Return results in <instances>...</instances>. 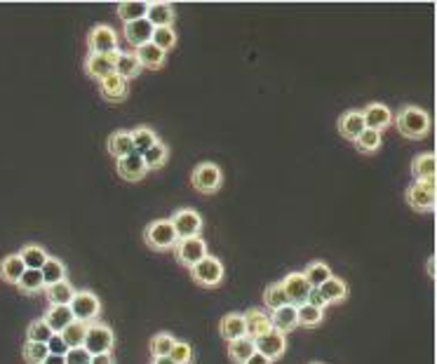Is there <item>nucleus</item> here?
I'll list each match as a JSON object with an SVG mask.
<instances>
[{
  "label": "nucleus",
  "instance_id": "f257e3e1",
  "mask_svg": "<svg viewBox=\"0 0 437 364\" xmlns=\"http://www.w3.org/2000/svg\"><path fill=\"white\" fill-rule=\"evenodd\" d=\"M393 123L397 127V132L404 139H411V142H421V139H426L430 134V116L421 106H411V104L402 106L393 116Z\"/></svg>",
  "mask_w": 437,
  "mask_h": 364
},
{
  "label": "nucleus",
  "instance_id": "f03ea898",
  "mask_svg": "<svg viewBox=\"0 0 437 364\" xmlns=\"http://www.w3.org/2000/svg\"><path fill=\"white\" fill-rule=\"evenodd\" d=\"M144 242L156 252H170L177 247V233L170 219H156L144 228Z\"/></svg>",
  "mask_w": 437,
  "mask_h": 364
},
{
  "label": "nucleus",
  "instance_id": "7ed1b4c3",
  "mask_svg": "<svg viewBox=\"0 0 437 364\" xmlns=\"http://www.w3.org/2000/svg\"><path fill=\"white\" fill-rule=\"evenodd\" d=\"M191 183L193 188L198 190V193L202 195H214L218 188H221L223 183V174H221V167H218L216 162H200L195 165L191 172Z\"/></svg>",
  "mask_w": 437,
  "mask_h": 364
},
{
  "label": "nucleus",
  "instance_id": "20e7f679",
  "mask_svg": "<svg viewBox=\"0 0 437 364\" xmlns=\"http://www.w3.org/2000/svg\"><path fill=\"white\" fill-rule=\"evenodd\" d=\"M188 271H191V278L195 280V285L207 287V289L218 287L223 282V278H226V268H223L221 259L212 257V254H207L202 261H198V264L188 268Z\"/></svg>",
  "mask_w": 437,
  "mask_h": 364
},
{
  "label": "nucleus",
  "instance_id": "39448f33",
  "mask_svg": "<svg viewBox=\"0 0 437 364\" xmlns=\"http://www.w3.org/2000/svg\"><path fill=\"white\" fill-rule=\"evenodd\" d=\"M113 346H115V334L108 324L99 320L87 324V334H85V341H82V348H85L89 355L113 353Z\"/></svg>",
  "mask_w": 437,
  "mask_h": 364
},
{
  "label": "nucleus",
  "instance_id": "423d86ee",
  "mask_svg": "<svg viewBox=\"0 0 437 364\" xmlns=\"http://www.w3.org/2000/svg\"><path fill=\"white\" fill-rule=\"evenodd\" d=\"M68 308L71 312H73V317L78 322H85V324H92L99 320V315H101V301H99V296H96L94 291H89V289H75V296H73V301L68 303Z\"/></svg>",
  "mask_w": 437,
  "mask_h": 364
},
{
  "label": "nucleus",
  "instance_id": "0eeeda50",
  "mask_svg": "<svg viewBox=\"0 0 437 364\" xmlns=\"http://www.w3.org/2000/svg\"><path fill=\"white\" fill-rule=\"evenodd\" d=\"M172 228L177 233V240H188V238H200L202 235V216L195 209H177L170 216Z\"/></svg>",
  "mask_w": 437,
  "mask_h": 364
},
{
  "label": "nucleus",
  "instance_id": "6e6552de",
  "mask_svg": "<svg viewBox=\"0 0 437 364\" xmlns=\"http://www.w3.org/2000/svg\"><path fill=\"white\" fill-rule=\"evenodd\" d=\"M404 200L416 212H435V181H414L404 193Z\"/></svg>",
  "mask_w": 437,
  "mask_h": 364
},
{
  "label": "nucleus",
  "instance_id": "1a4fd4ad",
  "mask_svg": "<svg viewBox=\"0 0 437 364\" xmlns=\"http://www.w3.org/2000/svg\"><path fill=\"white\" fill-rule=\"evenodd\" d=\"M175 252V259L182 264L184 268H193L198 264V261H202L205 257H207V242L200 238H188V240H179L177 247L172 249Z\"/></svg>",
  "mask_w": 437,
  "mask_h": 364
},
{
  "label": "nucleus",
  "instance_id": "9d476101",
  "mask_svg": "<svg viewBox=\"0 0 437 364\" xmlns=\"http://www.w3.org/2000/svg\"><path fill=\"white\" fill-rule=\"evenodd\" d=\"M87 47H89V54L113 52V50H118V33H115V29H111L108 24H96L87 33Z\"/></svg>",
  "mask_w": 437,
  "mask_h": 364
},
{
  "label": "nucleus",
  "instance_id": "9b49d317",
  "mask_svg": "<svg viewBox=\"0 0 437 364\" xmlns=\"http://www.w3.org/2000/svg\"><path fill=\"white\" fill-rule=\"evenodd\" d=\"M362 120H364V130H374V132H383L393 125V111L388 106L381 104V101H371L362 108Z\"/></svg>",
  "mask_w": 437,
  "mask_h": 364
},
{
  "label": "nucleus",
  "instance_id": "f8f14e48",
  "mask_svg": "<svg viewBox=\"0 0 437 364\" xmlns=\"http://www.w3.org/2000/svg\"><path fill=\"white\" fill-rule=\"evenodd\" d=\"M118 54H120V47L113 50V52H106V54H87L85 73L89 75V78H94L96 82L104 80L106 75L115 73V61H118Z\"/></svg>",
  "mask_w": 437,
  "mask_h": 364
},
{
  "label": "nucleus",
  "instance_id": "ddd939ff",
  "mask_svg": "<svg viewBox=\"0 0 437 364\" xmlns=\"http://www.w3.org/2000/svg\"><path fill=\"white\" fill-rule=\"evenodd\" d=\"M280 287H282V291H285L287 301L292 305L306 303L308 294H311V289H313V287L308 285V280L304 278V273H289V275L280 280Z\"/></svg>",
  "mask_w": 437,
  "mask_h": 364
},
{
  "label": "nucleus",
  "instance_id": "4468645a",
  "mask_svg": "<svg viewBox=\"0 0 437 364\" xmlns=\"http://www.w3.org/2000/svg\"><path fill=\"white\" fill-rule=\"evenodd\" d=\"M254 348H256V353H261L263 357H268L271 362H275V360H280V357L285 355V350H287V336L282 334V331H278V329H271L266 336L256 338Z\"/></svg>",
  "mask_w": 437,
  "mask_h": 364
},
{
  "label": "nucleus",
  "instance_id": "2eb2a0df",
  "mask_svg": "<svg viewBox=\"0 0 437 364\" xmlns=\"http://www.w3.org/2000/svg\"><path fill=\"white\" fill-rule=\"evenodd\" d=\"M242 317H245V334L252 338V341L266 336L268 331L273 329L271 312L263 308H249L247 312H242Z\"/></svg>",
  "mask_w": 437,
  "mask_h": 364
},
{
  "label": "nucleus",
  "instance_id": "dca6fc26",
  "mask_svg": "<svg viewBox=\"0 0 437 364\" xmlns=\"http://www.w3.org/2000/svg\"><path fill=\"white\" fill-rule=\"evenodd\" d=\"M99 92H101V97L106 101H111V104H120V101H125L130 97V82L125 78H120L118 73H111V75H106L104 80H99Z\"/></svg>",
  "mask_w": 437,
  "mask_h": 364
},
{
  "label": "nucleus",
  "instance_id": "f3484780",
  "mask_svg": "<svg viewBox=\"0 0 437 364\" xmlns=\"http://www.w3.org/2000/svg\"><path fill=\"white\" fill-rule=\"evenodd\" d=\"M118 174L120 179H125V181H141L146 174H149V169H146L144 165V158L139 156V153H130V156L120 158L118 160Z\"/></svg>",
  "mask_w": 437,
  "mask_h": 364
},
{
  "label": "nucleus",
  "instance_id": "a211bd4d",
  "mask_svg": "<svg viewBox=\"0 0 437 364\" xmlns=\"http://www.w3.org/2000/svg\"><path fill=\"white\" fill-rule=\"evenodd\" d=\"M146 22H149L153 29L172 26V24H175V5L165 3V0H156V3H149Z\"/></svg>",
  "mask_w": 437,
  "mask_h": 364
},
{
  "label": "nucleus",
  "instance_id": "6ab92c4d",
  "mask_svg": "<svg viewBox=\"0 0 437 364\" xmlns=\"http://www.w3.org/2000/svg\"><path fill=\"white\" fill-rule=\"evenodd\" d=\"M123 36L125 40L130 43V47H141V45L151 43V36H153V26L146 19H139V22H130V24H123Z\"/></svg>",
  "mask_w": 437,
  "mask_h": 364
},
{
  "label": "nucleus",
  "instance_id": "aec40b11",
  "mask_svg": "<svg viewBox=\"0 0 437 364\" xmlns=\"http://www.w3.org/2000/svg\"><path fill=\"white\" fill-rule=\"evenodd\" d=\"M43 320L50 329H52V334H61V331L66 329L75 317H73V312H71L68 305H47Z\"/></svg>",
  "mask_w": 437,
  "mask_h": 364
},
{
  "label": "nucleus",
  "instance_id": "412c9836",
  "mask_svg": "<svg viewBox=\"0 0 437 364\" xmlns=\"http://www.w3.org/2000/svg\"><path fill=\"white\" fill-rule=\"evenodd\" d=\"M218 334L223 336V341H235V338H242L247 336L245 334V317H242V312H228V315L221 317V322H218Z\"/></svg>",
  "mask_w": 437,
  "mask_h": 364
},
{
  "label": "nucleus",
  "instance_id": "4be33fe9",
  "mask_svg": "<svg viewBox=\"0 0 437 364\" xmlns=\"http://www.w3.org/2000/svg\"><path fill=\"white\" fill-rule=\"evenodd\" d=\"M318 289H320V294H323V298L327 301V305L343 303L346 298H348V282L341 280V278H336V275H332L325 285H320Z\"/></svg>",
  "mask_w": 437,
  "mask_h": 364
},
{
  "label": "nucleus",
  "instance_id": "5701e85b",
  "mask_svg": "<svg viewBox=\"0 0 437 364\" xmlns=\"http://www.w3.org/2000/svg\"><path fill=\"white\" fill-rule=\"evenodd\" d=\"M435 153H419L411 160V174H414L416 181H435Z\"/></svg>",
  "mask_w": 437,
  "mask_h": 364
},
{
  "label": "nucleus",
  "instance_id": "b1692460",
  "mask_svg": "<svg viewBox=\"0 0 437 364\" xmlns=\"http://www.w3.org/2000/svg\"><path fill=\"white\" fill-rule=\"evenodd\" d=\"M134 54H137L141 68H151V71H158V68H163L165 66V59H167V54L163 52V50H158L153 43L141 45V47L134 50Z\"/></svg>",
  "mask_w": 437,
  "mask_h": 364
},
{
  "label": "nucleus",
  "instance_id": "393cba45",
  "mask_svg": "<svg viewBox=\"0 0 437 364\" xmlns=\"http://www.w3.org/2000/svg\"><path fill=\"white\" fill-rule=\"evenodd\" d=\"M364 130V120L360 111H346L341 118H339V134L348 142H355V139L362 134Z\"/></svg>",
  "mask_w": 437,
  "mask_h": 364
},
{
  "label": "nucleus",
  "instance_id": "a878e982",
  "mask_svg": "<svg viewBox=\"0 0 437 364\" xmlns=\"http://www.w3.org/2000/svg\"><path fill=\"white\" fill-rule=\"evenodd\" d=\"M271 322H273V329H278V331H282V334L287 336L289 331H294L299 327V322H297V305L287 303V305H282V308L273 310L271 312Z\"/></svg>",
  "mask_w": 437,
  "mask_h": 364
},
{
  "label": "nucleus",
  "instance_id": "bb28decb",
  "mask_svg": "<svg viewBox=\"0 0 437 364\" xmlns=\"http://www.w3.org/2000/svg\"><path fill=\"white\" fill-rule=\"evenodd\" d=\"M115 73L120 78H125L127 82L141 73V63L137 59V54H134V50H120L118 61H115Z\"/></svg>",
  "mask_w": 437,
  "mask_h": 364
},
{
  "label": "nucleus",
  "instance_id": "cd10ccee",
  "mask_svg": "<svg viewBox=\"0 0 437 364\" xmlns=\"http://www.w3.org/2000/svg\"><path fill=\"white\" fill-rule=\"evenodd\" d=\"M45 296H47L50 305H68L73 301L75 289L68 280H61V282H57L52 287H45Z\"/></svg>",
  "mask_w": 437,
  "mask_h": 364
},
{
  "label": "nucleus",
  "instance_id": "c85d7f7f",
  "mask_svg": "<svg viewBox=\"0 0 437 364\" xmlns=\"http://www.w3.org/2000/svg\"><path fill=\"white\" fill-rule=\"evenodd\" d=\"M17 257L22 259L24 268H29V271H40V268L45 266V261L50 259V254L38 245H24L17 252Z\"/></svg>",
  "mask_w": 437,
  "mask_h": 364
},
{
  "label": "nucleus",
  "instance_id": "c756f323",
  "mask_svg": "<svg viewBox=\"0 0 437 364\" xmlns=\"http://www.w3.org/2000/svg\"><path fill=\"white\" fill-rule=\"evenodd\" d=\"M115 12H118V17L123 19V24L139 22V19H146L149 3H146V0H125V3H118Z\"/></svg>",
  "mask_w": 437,
  "mask_h": 364
},
{
  "label": "nucleus",
  "instance_id": "7c9ffc66",
  "mask_svg": "<svg viewBox=\"0 0 437 364\" xmlns=\"http://www.w3.org/2000/svg\"><path fill=\"white\" fill-rule=\"evenodd\" d=\"M108 153L115 158V160H120V158L130 156V153H134V146H132V137L127 130H118L113 132L111 137H108Z\"/></svg>",
  "mask_w": 437,
  "mask_h": 364
},
{
  "label": "nucleus",
  "instance_id": "2f4dec72",
  "mask_svg": "<svg viewBox=\"0 0 437 364\" xmlns=\"http://www.w3.org/2000/svg\"><path fill=\"white\" fill-rule=\"evenodd\" d=\"M130 137H132V146H134V153H139V156H144L146 151L151 149V146H156L160 139H158V134L151 130L149 125H139V127H134V130L130 132Z\"/></svg>",
  "mask_w": 437,
  "mask_h": 364
},
{
  "label": "nucleus",
  "instance_id": "473e14b6",
  "mask_svg": "<svg viewBox=\"0 0 437 364\" xmlns=\"http://www.w3.org/2000/svg\"><path fill=\"white\" fill-rule=\"evenodd\" d=\"M254 353H256V348H254V341L249 336L228 341V357H230V362L233 364H245Z\"/></svg>",
  "mask_w": 437,
  "mask_h": 364
},
{
  "label": "nucleus",
  "instance_id": "72a5a7b5",
  "mask_svg": "<svg viewBox=\"0 0 437 364\" xmlns=\"http://www.w3.org/2000/svg\"><path fill=\"white\" fill-rule=\"evenodd\" d=\"M24 264L22 259L17 257V254H8L3 261H0V280H5L8 285H17L19 278L24 275Z\"/></svg>",
  "mask_w": 437,
  "mask_h": 364
},
{
  "label": "nucleus",
  "instance_id": "f704fd0d",
  "mask_svg": "<svg viewBox=\"0 0 437 364\" xmlns=\"http://www.w3.org/2000/svg\"><path fill=\"white\" fill-rule=\"evenodd\" d=\"M40 275H43L45 287H52L57 282H61V280H66V264L57 257H50L45 261V266L40 268Z\"/></svg>",
  "mask_w": 437,
  "mask_h": 364
},
{
  "label": "nucleus",
  "instance_id": "c9c22d12",
  "mask_svg": "<svg viewBox=\"0 0 437 364\" xmlns=\"http://www.w3.org/2000/svg\"><path fill=\"white\" fill-rule=\"evenodd\" d=\"M304 278L308 280V285L313 287V289H318L320 285H325L327 280L332 278V268L325 264V261H311L306 268H304Z\"/></svg>",
  "mask_w": 437,
  "mask_h": 364
},
{
  "label": "nucleus",
  "instance_id": "e433bc0d",
  "mask_svg": "<svg viewBox=\"0 0 437 364\" xmlns=\"http://www.w3.org/2000/svg\"><path fill=\"white\" fill-rule=\"evenodd\" d=\"M323 317H325V310L313 308V305H308V303L297 305V322H299V327L315 329V327H320V324H323Z\"/></svg>",
  "mask_w": 437,
  "mask_h": 364
},
{
  "label": "nucleus",
  "instance_id": "4c0bfd02",
  "mask_svg": "<svg viewBox=\"0 0 437 364\" xmlns=\"http://www.w3.org/2000/svg\"><path fill=\"white\" fill-rule=\"evenodd\" d=\"M19 291L22 294H29V296H34V294H40L45 291V282H43V275H40V271H24V275L19 278Z\"/></svg>",
  "mask_w": 437,
  "mask_h": 364
},
{
  "label": "nucleus",
  "instance_id": "58836bf2",
  "mask_svg": "<svg viewBox=\"0 0 437 364\" xmlns=\"http://www.w3.org/2000/svg\"><path fill=\"white\" fill-rule=\"evenodd\" d=\"M85 334H87V324L73 320L66 329L61 331V338H64V343H66L68 350H71V348H80L82 346V341H85Z\"/></svg>",
  "mask_w": 437,
  "mask_h": 364
},
{
  "label": "nucleus",
  "instance_id": "ea45409f",
  "mask_svg": "<svg viewBox=\"0 0 437 364\" xmlns=\"http://www.w3.org/2000/svg\"><path fill=\"white\" fill-rule=\"evenodd\" d=\"M141 158H144L146 169H160L167 162V158H170V149H167L163 142H158L156 146H151V149L146 151Z\"/></svg>",
  "mask_w": 437,
  "mask_h": 364
},
{
  "label": "nucleus",
  "instance_id": "a19ab883",
  "mask_svg": "<svg viewBox=\"0 0 437 364\" xmlns=\"http://www.w3.org/2000/svg\"><path fill=\"white\" fill-rule=\"evenodd\" d=\"M287 296H285V291H282V287L280 282H271V285H266V289H263V305H266L268 310H278L282 308V305H287Z\"/></svg>",
  "mask_w": 437,
  "mask_h": 364
},
{
  "label": "nucleus",
  "instance_id": "79ce46f5",
  "mask_svg": "<svg viewBox=\"0 0 437 364\" xmlns=\"http://www.w3.org/2000/svg\"><path fill=\"white\" fill-rule=\"evenodd\" d=\"M355 149L360 153H376L378 149H381L383 139H381V132H374V130H362V134L355 139Z\"/></svg>",
  "mask_w": 437,
  "mask_h": 364
},
{
  "label": "nucleus",
  "instance_id": "37998d69",
  "mask_svg": "<svg viewBox=\"0 0 437 364\" xmlns=\"http://www.w3.org/2000/svg\"><path fill=\"white\" fill-rule=\"evenodd\" d=\"M151 43L156 45L158 50H163L167 54L170 50H175L177 45V31L172 26H165V29H153V36H151Z\"/></svg>",
  "mask_w": 437,
  "mask_h": 364
},
{
  "label": "nucleus",
  "instance_id": "c03bdc74",
  "mask_svg": "<svg viewBox=\"0 0 437 364\" xmlns=\"http://www.w3.org/2000/svg\"><path fill=\"white\" fill-rule=\"evenodd\" d=\"M175 343H177V338L172 336L170 331H160V334H156L151 338V355L153 357H167Z\"/></svg>",
  "mask_w": 437,
  "mask_h": 364
},
{
  "label": "nucleus",
  "instance_id": "a18cd8bd",
  "mask_svg": "<svg viewBox=\"0 0 437 364\" xmlns=\"http://www.w3.org/2000/svg\"><path fill=\"white\" fill-rule=\"evenodd\" d=\"M50 338H52V329L45 324L43 317H38V320H34L29 324V329H27V341L31 343H47Z\"/></svg>",
  "mask_w": 437,
  "mask_h": 364
},
{
  "label": "nucleus",
  "instance_id": "49530a36",
  "mask_svg": "<svg viewBox=\"0 0 437 364\" xmlns=\"http://www.w3.org/2000/svg\"><path fill=\"white\" fill-rule=\"evenodd\" d=\"M47 346L45 343H31L27 341L22 346V357H24V362L27 364H43V360L47 357Z\"/></svg>",
  "mask_w": 437,
  "mask_h": 364
},
{
  "label": "nucleus",
  "instance_id": "de8ad7c7",
  "mask_svg": "<svg viewBox=\"0 0 437 364\" xmlns=\"http://www.w3.org/2000/svg\"><path fill=\"white\" fill-rule=\"evenodd\" d=\"M167 357L172 360V364H193V348L186 341H177Z\"/></svg>",
  "mask_w": 437,
  "mask_h": 364
},
{
  "label": "nucleus",
  "instance_id": "09e8293b",
  "mask_svg": "<svg viewBox=\"0 0 437 364\" xmlns=\"http://www.w3.org/2000/svg\"><path fill=\"white\" fill-rule=\"evenodd\" d=\"M64 362L66 364H89L92 362V355L87 353L85 348H71L66 355H64Z\"/></svg>",
  "mask_w": 437,
  "mask_h": 364
},
{
  "label": "nucleus",
  "instance_id": "8fccbe9b",
  "mask_svg": "<svg viewBox=\"0 0 437 364\" xmlns=\"http://www.w3.org/2000/svg\"><path fill=\"white\" fill-rule=\"evenodd\" d=\"M45 346H47V353L50 355H66L68 353V346L64 343L61 334H52V338H50V341L45 343Z\"/></svg>",
  "mask_w": 437,
  "mask_h": 364
},
{
  "label": "nucleus",
  "instance_id": "3c124183",
  "mask_svg": "<svg viewBox=\"0 0 437 364\" xmlns=\"http://www.w3.org/2000/svg\"><path fill=\"white\" fill-rule=\"evenodd\" d=\"M306 303H308V305H313V308H320V310H325V308H327V301L323 298V294H320V289H311V294H308V298H306Z\"/></svg>",
  "mask_w": 437,
  "mask_h": 364
},
{
  "label": "nucleus",
  "instance_id": "603ef678",
  "mask_svg": "<svg viewBox=\"0 0 437 364\" xmlns=\"http://www.w3.org/2000/svg\"><path fill=\"white\" fill-rule=\"evenodd\" d=\"M89 364H115L113 353H101V355H92V362Z\"/></svg>",
  "mask_w": 437,
  "mask_h": 364
},
{
  "label": "nucleus",
  "instance_id": "864d4df0",
  "mask_svg": "<svg viewBox=\"0 0 437 364\" xmlns=\"http://www.w3.org/2000/svg\"><path fill=\"white\" fill-rule=\"evenodd\" d=\"M245 364H273V362L268 360V357H263L261 353H254V355L249 357V360L245 362Z\"/></svg>",
  "mask_w": 437,
  "mask_h": 364
},
{
  "label": "nucleus",
  "instance_id": "5fc2aeb1",
  "mask_svg": "<svg viewBox=\"0 0 437 364\" xmlns=\"http://www.w3.org/2000/svg\"><path fill=\"white\" fill-rule=\"evenodd\" d=\"M43 364H66V362H64V355H47Z\"/></svg>",
  "mask_w": 437,
  "mask_h": 364
},
{
  "label": "nucleus",
  "instance_id": "6e6d98bb",
  "mask_svg": "<svg viewBox=\"0 0 437 364\" xmlns=\"http://www.w3.org/2000/svg\"><path fill=\"white\" fill-rule=\"evenodd\" d=\"M426 268H428V275L435 280V257H430L428 259V264H426Z\"/></svg>",
  "mask_w": 437,
  "mask_h": 364
},
{
  "label": "nucleus",
  "instance_id": "4d7b16f0",
  "mask_svg": "<svg viewBox=\"0 0 437 364\" xmlns=\"http://www.w3.org/2000/svg\"><path fill=\"white\" fill-rule=\"evenodd\" d=\"M151 364H172V360L170 357H153Z\"/></svg>",
  "mask_w": 437,
  "mask_h": 364
},
{
  "label": "nucleus",
  "instance_id": "13d9d810",
  "mask_svg": "<svg viewBox=\"0 0 437 364\" xmlns=\"http://www.w3.org/2000/svg\"><path fill=\"white\" fill-rule=\"evenodd\" d=\"M311 364H323V362H311Z\"/></svg>",
  "mask_w": 437,
  "mask_h": 364
}]
</instances>
